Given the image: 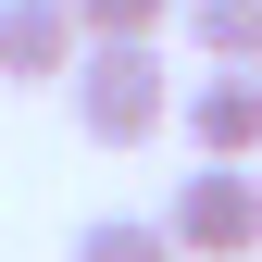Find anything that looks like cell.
Returning <instances> with one entry per match:
<instances>
[{
	"instance_id": "6da1fadb",
	"label": "cell",
	"mask_w": 262,
	"mask_h": 262,
	"mask_svg": "<svg viewBox=\"0 0 262 262\" xmlns=\"http://www.w3.org/2000/svg\"><path fill=\"white\" fill-rule=\"evenodd\" d=\"M75 138L88 150H150L162 125H175V100H187V75H162V38H88V62H75Z\"/></svg>"
},
{
	"instance_id": "7a4b0ae2",
	"label": "cell",
	"mask_w": 262,
	"mask_h": 262,
	"mask_svg": "<svg viewBox=\"0 0 262 262\" xmlns=\"http://www.w3.org/2000/svg\"><path fill=\"white\" fill-rule=\"evenodd\" d=\"M187 262H262V175L250 162H200V175H175V200H162Z\"/></svg>"
},
{
	"instance_id": "3957f363",
	"label": "cell",
	"mask_w": 262,
	"mask_h": 262,
	"mask_svg": "<svg viewBox=\"0 0 262 262\" xmlns=\"http://www.w3.org/2000/svg\"><path fill=\"white\" fill-rule=\"evenodd\" d=\"M88 25L75 0H0V88H75Z\"/></svg>"
},
{
	"instance_id": "277c9868",
	"label": "cell",
	"mask_w": 262,
	"mask_h": 262,
	"mask_svg": "<svg viewBox=\"0 0 262 262\" xmlns=\"http://www.w3.org/2000/svg\"><path fill=\"white\" fill-rule=\"evenodd\" d=\"M175 125H187V150H200V162H262V75L200 62L187 100H175Z\"/></svg>"
},
{
	"instance_id": "5b68a950",
	"label": "cell",
	"mask_w": 262,
	"mask_h": 262,
	"mask_svg": "<svg viewBox=\"0 0 262 262\" xmlns=\"http://www.w3.org/2000/svg\"><path fill=\"white\" fill-rule=\"evenodd\" d=\"M175 38L200 50V62H225V75H262V0H187Z\"/></svg>"
},
{
	"instance_id": "8992f818",
	"label": "cell",
	"mask_w": 262,
	"mask_h": 262,
	"mask_svg": "<svg viewBox=\"0 0 262 262\" xmlns=\"http://www.w3.org/2000/svg\"><path fill=\"white\" fill-rule=\"evenodd\" d=\"M75 262H187V250H175L162 212H100V225L75 237Z\"/></svg>"
},
{
	"instance_id": "52a82bcc",
	"label": "cell",
	"mask_w": 262,
	"mask_h": 262,
	"mask_svg": "<svg viewBox=\"0 0 262 262\" xmlns=\"http://www.w3.org/2000/svg\"><path fill=\"white\" fill-rule=\"evenodd\" d=\"M175 13H187V0H75V25H88V38H162Z\"/></svg>"
}]
</instances>
